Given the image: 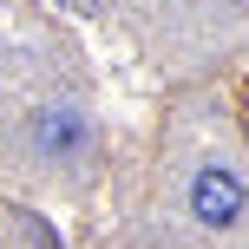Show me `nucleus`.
Wrapping results in <instances>:
<instances>
[{
    "mask_svg": "<svg viewBox=\"0 0 249 249\" xmlns=\"http://www.w3.org/2000/svg\"><path fill=\"white\" fill-rule=\"evenodd\" d=\"M190 216H197L203 230H230L243 216V184L236 171H223V164H210V171H197V184H190Z\"/></svg>",
    "mask_w": 249,
    "mask_h": 249,
    "instance_id": "nucleus-1",
    "label": "nucleus"
},
{
    "mask_svg": "<svg viewBox=\"0 0 249 249\" xmlns=\"http://www.w3.org/2000/svg\"><path fill=\"white\" fill-rule=\"evenodd\" d=\"M33 151L53 158V164L79 158V151H86V118H79L72 105H46V112H33Z\"/></svg>",
    "mask_w": 249,
    "mask_h": 249,
    "instance_id": "nucleus-2",
    "label": "nucleus"
},
{
    "mask_svg": "<svg viewBox=\"0 0 249 249\" xmlns=\"http://www.w3.org/2000/svg\"><path fill=\"white\" fill-rule=\"evenodd\" d=\"M66 7H72V13H92V0H66Z\"/></svg>",
    "mask_w": 249,
    "mask_h": 249,
    "instance_id": "nucleus-3",
    "label": "nucleus"
}]
</instances>
